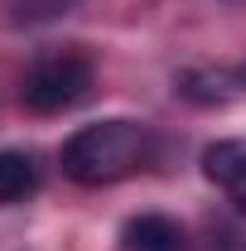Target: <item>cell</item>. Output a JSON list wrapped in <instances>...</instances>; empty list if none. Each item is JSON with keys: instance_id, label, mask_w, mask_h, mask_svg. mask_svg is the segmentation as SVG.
<instances>
[{"instance_id": "1", "label": "cell", "mask_w": 246, "mask_h": 251, "mask_svg": "<svg viewBox=\"0 0 246 251\" xmlns=\"http://www.w3.org/2000/svg\"><path fill=\"white\" fill-rule=\"evenodd\" d=\"M63 174L82 188H101V184H121L125 174H135L150 159V130L140 121H92L82 130H73L63 140Z\"/></svg>"}, {"instance_id": "2", "label": "cell", "mask_w": 246, "mask_h": 251, "mask_svg": "<svg viewBox=\"0 0 246 251\" xmlns=\"http://www.w3.org/2000/svg\"><path fill=\"white\" fill-rule=\"evenodd\" d=\"M97 68L82 49L63 44V49H44L39 58L25 68V82H20V97L25 106L39 111V116H58V111H73L82 97L92 92Z\"/></svg>"}, {"instance_id": "3", "label": "cell", "mask_w": 246, "mask_h": 251, "mask_svg": "<svg viewBox=\"0 0 246 251\" xmlns=\"http://www.w3.org/2000/svg\"><path fill=\"white\" fill-rule=\"evenodd\" d=\"M174 87L198 106H217V101H232L246 92V68H188V73H179Z\"/></svg>"}, {"instance_id": "4", "label": "cell", "mask_w": 246, "mask_h": 251, "mask_svg": "<svg viewBox=\"0 0 246 251\" xmlns=\"http://www.w3.org/2000/svg\"><path fill=\"white\" fill-rule=\"evenodd\" d=\"M125 251H193L188 232L164 213H140L125 222Z\"/></svg>"}, {"instance_id": "5", "label": "cell", "mask_w": 246, "mask_h": 251, "mask_svg": "<svg viewBox=\"0 0 246 251\" xmlns=\"http://www.w3.org/2000/svg\"><path fill=\"white\" fill-rule=\"evenodd\" d=\"M39 193V164L25 150H0V208H15Z\"/></svg>"}, {"instance_id": "6", "label": "cell", "mask_w": 246, "mask_h": 251, "mask_svg": "<svg viewBox=\"0 0 246 251\" xmlns=\"http://www.w3.org/2000/svg\"><path fill=\"white\" fill-rule=\"evenodd\" d=\"M203 174L213 179V184L232 188L246 179V140H217L203 150Z\"/></svg>"}, {"instance_id": "7", "label": "cell", "mask_w": 246, "mask_h": 251, "mask_svg": "<svg viewBox=\"0 0 246 251\" xmlns=\"http://www.w3.org/2000/svg\"><path fill=\"white\" fill-rule=\"evenodd\" d=\"M73 0H15V20L20 25H39V20H53V15H63Z\"/></svg>"}, {"instance_id": "8", "label": "cell", "mask_w": 246, "mask_h": 251, "mask_svg": "<svg viewBox=\"0 0 246 251\" xmlns=\"http://www.w3.org/2000/svg\"><path fill=\"white\" fill-rule=\"evenodd\" d=\"M227 193H232V203H237V208H242V213H246V179H242V184H232V188H227Z\"/></svg>"}, {"instance_id": "9", "label": "cell", "mask_w": 246, "mask_h": 251, "mask_svg": "<svg viewBox=\"0 0 246 251\" xmlns=\"http://www.w3.org/2000/svg\"><path fill=\"white\" fill-rule=\"evenodd\" d=\"M222 251H242V247H237V237H222Z\"/></svg>"}]
</instances>
